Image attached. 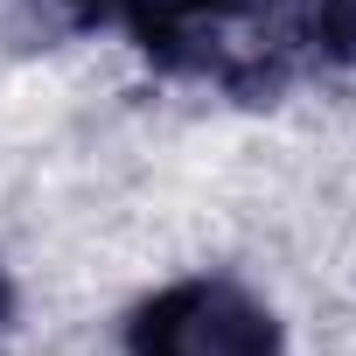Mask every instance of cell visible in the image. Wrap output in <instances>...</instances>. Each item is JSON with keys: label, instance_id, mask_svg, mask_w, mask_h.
Instances as JSON below:
<instances>
[{"label": "cell", "instance_id": "cell-1", "mask_svg": "<svg viewBox=\"0 0 356 356\" xmlns=\"http://www.w3.org/2000/svg\"><path fill=\"white\" fill-rule=\"evenodd\" d=\"M140 356H273V321L224 280H189L140 314Z\"/></svg>", "mask_w": 356, "mask_h": 356}, {"label": "cell", "instance_id": "cell-2", "mask_svg": "<svg viewBox=\"0 0 356 356\" xmlns=\"http://www.w3.org/2000/svg\"><path fill=\"white\" fill-rule=\"evenodd\" d=\"M112 8H126L133 22H189L196 8H210V0H112Z\"/></svg>", "mask_w": 356, "mask_h": 356}, {"label": "cell", "instance_id": "cell-3", "mask_svg": "<svg viewBox=\"0 0 356 356\" xmlns=\"http://www.w3.org/2000/svg\"><path fill=\"white\" fill-rule=\"evenodd\" d=\"M328 29L342 49H356V0H328Z\"/></svg>", "mask_w": 356, "mask_h": 356}, {"label": "cell", "instance_id": "cell-4", "mask_svg": "<svg viewBox=\"0 0 356 356\" xmlns=\"http://www.w3.org/2000/svg\"><path fill=\"white\" fill-rule=\"evenodd\" d=\"M0 307H8V286H0Z\"/></svg>", "mask_w": 356, "mask_h": 356}]
</instances>
